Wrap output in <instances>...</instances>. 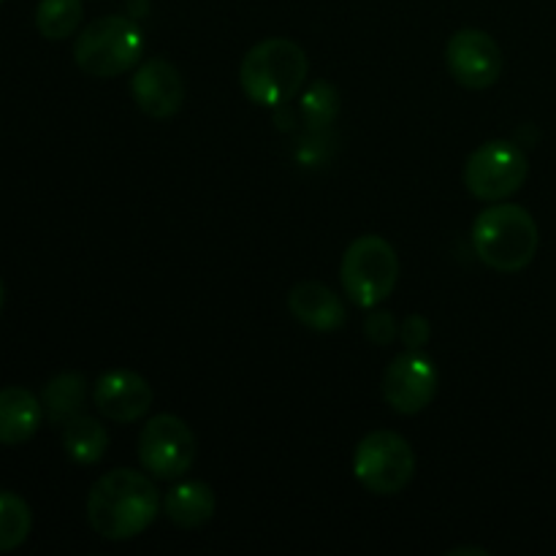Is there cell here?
<instances>
[{"label": "cell", "instance_id": "6da1fadb", "mask_svg": "<svg viewBox=\"0 0 556 556\" xmlns=\"http://www.w3.org/2000/svg\"><path fill=\"white\" fill-rule=\"evenodd\" d=\"M161 497L144 472L112 470L87 494V521L106 541H130L155 521Z\"/></svg>", "mask_w": 556, "mask_h": 556}, {"label": "cell", "instance_id": "7a4b0ae2", "mask_svg": "<svg viewBox=\"0 0 556 556\" xmlns=\"http://www.w3.org/2000/svg\"><path fill=\"white\" fill-rule=\"evenodd\" d=\"M472 244L489 269L514 275L535 261L541 248L538 223L525 206L494 204L472 223Z\"/></svg>", "mask_w": 556, "mask_h": 556}, {"label": "cell", "instance_id": "3957f363", "mask_svg": "<svg viewBox=\"0 0 556 556\" xmlns=\"http://www.w3.org/2000/svg\"><path fill=\"white\" fill-rule=\"evenodd\" d=\"M307 54L291 38H266L244 54L239 81L244 96L258 106H282L307 79Z\"/></svg>", "mask_w": 556, "mask_h": 556}, {"label": "cell", "instance_id": "277c9868", "mask_svg": "<svg viewBox=\"0 0 556 556\" xmlns=\"http://www.w3.org/2000/svg\"><path fill=\"white\" fill-rule=\"evenodd\" d=\"M144 52V36L128 16H101L79 33L74 43V60L85 74L96 79H112L134 68Z\"/></svg>", "mask_w": 556, "mask_h": 556}, {"label": "cell", "instance_id": "5b68a950", "mask_svg": "<svg viewBox=\"0 0 556 556\" xmlns=\"http://www.w3.org/2000/svg\"><path fill=\"white\" fill-rule=\"evenodd\" d=\"M400 280V258L383 237H358L342 258V288L356 307L372 309Z\"/></svg>", "mask_w": 556, "mask_h": 556}, {"label": "cell", "instance_id": "8992f818", "mask_svg": "<svg viewBox=\"0 0 556 556\" xmlns=\"http://www.w3.org/2000/svg\"><path fill=\"white\" fill-rule=\"evenodd\" d=\"M353 472L367 492L394 497L405 492L416 476V454L402 434L380 429L358 443L353 454Z\"/></svg>", "mask_w": 556, "mask_h": 556}, {"label": "cell", "instance_id": "52a82bcc", "mask_svg": "<svg viewBox=\"0 0 556 556\" xmlns=\"http://www.w3.org/2000/svg\"><path fill=\"white\" fill-rule=\"evenodd\" d=\"M530 174L525 150L514 141H486L465 163V185L481 201H503L514 195Z\"/></svg>", "mask_w": 556, "mask_h": 556}, {"label": "cell", "instance_id": "ba28073f", "mask_svg": "<svg viewBox=\"0 0 556 556\" xmlns=\"http://www.w3.org/2000/svg\"><path fill=\"white\" fill-rule=\"evenodd\" d=\"M195 459V434L172 413L152 416L139 434V462L152 478L172 481L185 476Z\"/></svg>", "mask_w": 556, "mask_h": 556}, {"label": "cell", "instance_id": "9c48e42d", "mask_svg": "<svg viewBox=\"0 0 556 556\" xmlns=\"http://www.w3.org/2000/svg\"><path fill=\"white\" fill-rule=\"evenodd\" d=\"M445 63H448L451 76L467 90H486L497 85L503 74V49L478 27H465L448 38L445 47Z\"/></svg>", "mask_w": 556, "mask_h": 556}, {"label": "cell", "instance_id": "30bf717a", "mask_svg": "<svg viewBox=\"0 0 556 556\" xmlns=\"http://www.w3.org/2000/svg\"><path fill=\"white\" fill-rule=\"evenodd\" d=\"M438 394V367L421 351H407L383 375V400L400 416H416Z\"/></svg>", "mask_w": 556, "mask_h": 556}, {"label": "cell", "instance_id": "8fae6325", "mask_svg": "<svg viewBox=\"0 0 556 556\" xmlns=\"http://www.w3.org/2000/svg\"><path fill=\"white\" fill-rule=\"evenodd\" d=\"M130 96L147 117L168 119L182 109L185 79L174 63L163 58H150L139 65L130 79Z\"/></svg>", "mask_w": 556, "mask_h": 556}, {"label": "cell", "instance_id": "7c38bea8", "mask_svg": "<svg viewBox=\"0 0 556 556\" xmlns=\"http://www.w3.org/2000/svg\"><path fill=\"white\" fill-rule=\"evenodd\" d=\"M92 400L101 416L114 424H134L152 407V389L139 372L114 369L98 378Z\"/></svg>", "mask_w": 556, "mask_h": 556}, {"label": "cell", "instance_id": "4fadbf2b", "mask_svg": "<svg viewBox=\"0 0 556 556\" xmlns=\"http://www.w3.org/2000/svg\"><path fill=\"white\" fill-rule=\"evenodd\" d=\"M288 309L313 331H337L348 324L345 304L324 282H299L288 293Z\"/></svg>", "mask_w": 556, "mask_h": 556}, {"label": "cell", "instance_id": "5bb4252c", "mask_svg": "<svg viewBox=\"0 0 556 556\" xmlns=\"http://www.w3.org/2000/svg\"><path fill=\"white\" fill-rule=\"evenodd\" d=\"M43 421V405L33 391L22 386L0 389V445L27 443Z\"/></svg>", "mask_w": 556, "mask_h": 556}, {"label": "cell", "instance_id": "9a60e30c", "mask_svg": "<svg viewBox=\"0 0 556 556\" xmlns=\"http://www.w3.org/2000/svg\"><path fill=\"white\" fill-rule=\"evenodd\" d=\"M217 500L215 492L204 481H188L174 486L166 494V516L179 530H195L204 527L215 516Z\"/></svg>", "mask_w": 556, "mask_h": 556}, {"label": "cell", "instance_id": "2e32d148", "mask_svg": "<svg viewBox=\"0 0 556 556\" xmlns=\"http://www.w3.org/2000/svg\"><path fill=\"white\" fill-rule=\"evenodd\" d=\"M85 396H87L85 375L79 372L54 375L41 391L43 416H47L49 424H54V427H65L71 418H76L81 413Z\"/></svg>", "mask_w": 556, "mask_h": 556}, {"label": "cell", "instance_id": "e0dca14e", "mask_svg": "<svg viewBox=\"0 0 556 556\" xmlns=\"http://www.w3.org/2000/svg\"><path fill=\"white\" fill-rule=\"evenodd\" d=\"M63 448L76 465H96L109 448V432L98 418L76 416L63 427Z\"/></svg>", "mask_w": 556, "mask_h": 556}, {"label": "cell", "instance_id": "ac0fdd59", "mask_svg": "<svg viewBox=\"0 0 556 556\" xmlns=\"http://www.w3.org/2000/svg\"><path fill=\"white\" fill-rule=\"evenodd\" d=\"M85 5L81 0H41L36 9V27L49 41H63L74 36L81 25Z\"/></svg>", "mask_w": 556, "mask_h": 556}, {"label": "cell", "instance_id": "d6986e66", "mask_svg": "<svg viewBox=\"0 0 556 556\" xmlns=\"http://www.w3.org/2000/svg\"><path fill=\"white\" fill-rule=\"evenodd\" d=\"M33 530L30 505L14 492H0V554H9L27 541Z\"/></svg>", "mask_w": 556, "mask_h": 556}, {"label": "cell", "instance_id": "ffe728a7", "mask_svg": "<svg viewBox=\"0 0 556 556\" xmlns=\"http://www.w3.org/2000/svg\"><path fill=\"white\" fill-rule=\"evenodd\" d=\"M340 114V92L329 81H315L304 90L302 96V117L307 123V128L324 130Z\"/></svg>", "mask_w": 556, "mask_h": 556}, {"label": "cell", "instance_id": "44dd1931", "mask_svg": "<svg viewBox=\"0 0 556 556\" xmlns=\"http://www.w3.org/2000/svg\"><path fill=\"white\" fill-rule=\"evenodd\" d=\"M364 334L375 345H391L396 340V334H400V326H396L391 313H372L364 320Z\"/></svg>", "mask_w": 556, "mask_h": 556}, {"label": "cell", "instance_id": "7402d4cb", "mask_svg": "<svg viewBox=\"0 0 556 556\" xmlns=\"http://www.w3.org/2000/svg\"><path fill=\"white\" fill-rule=\"evenodd\" d=\"M400 337L407 351H424L429 337H432V326H429V320L424 315H407L405 324L400 326Z\"/></svg>", "mask_w": 556, "mask_h": 556}, {"label": "cell", "instance_id": "603a6c76", "mask_svg": "<svg viewBox=\"0 0 556 556\" xmlns=\"http://www.w3.org/2000/svg\"><path fill=\"white\" fill-rule=\"evenodd\" d=\"M459 554H481V556H486V552H483V548H451V552H448V556H459Z\"/></svg>", "mask_w": 556, "mask_h": 556}, {"label": "cell", "instance_id": "cb8c5ba5", "mask_svg": "<svg viewBox=\"0 0 556 556\" xmlns=\"http://www.w3.org/2000/svg\"><path fill=\"white\" fill-rule=\"evenodd\" d=\"M3 304H5V286L3 280H0V313H3Z\"/></svg>", "mask_w": 556, "mask_h": 556}, {"label": "cell", "instance_id": "d4e9b609", "mask_svg": "<svg viewBox=\"0 0 556 556\" xmlns=\"http://www.w3.org/2000/svg\"><path fill=\"white\" fill-rule=\"evenodd\" d=\"M5 3V0H0V5H3Z\"/></svg>", "mask_w": 556, "mask_h": 556}]
</instances>
